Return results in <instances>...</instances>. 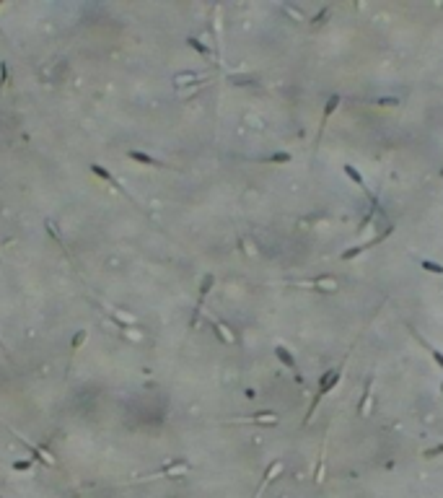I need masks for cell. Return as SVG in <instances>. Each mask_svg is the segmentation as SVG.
Masks as SVG:
<instances>
[{
	"label": "cell",
	"instance_id": "cell-5",
	"mask_svg": "<svg viewBox=\"0 0 443 498\" xmlns=\"http://www.w3.org/2000/svg\"><path fill=\"white\" fill-rule=\"evenodd\" d=\"M275 358H278V361H280V364H283L285 369H290V371L296 374V382H301V384H303V376L298 374V364H296V356L290 353V351L285 348V345H275Z\"/></svg>",
	"mask_w": 443,
	"mask_h": 498
},
{
	"label": "cell",
	"instance_id": "cell-12",
	"mask_svg": "<svg viewBox=\"0 0 443 498\" xmlns=\"http://www.w3.org/2000/svg\"><path fill=\"white\" fill-rule=\"evenodd\" d=\"M210 324H212V329H215V335H218V338H220L223 343H234V340H236V338L231 335V327H226L223 322H218V319H212Z\"/></svg>",
	"mask_w": 443,
	"mask_h": 498
},
{
	"label": "cell",
	"instance_id": "cell-10",
	"mask_svg": "<svg viewBox=\"0 0 443 498\" xmlns=\"http://www.w3.org/2000/svg\"><path fill=\"white\" fill-rule=\"evenodd\" d=\"M342 172H345V177H347V179H350V182H353V185H358V187H360V190H363L365 195H371V192H368V187H365V179H363V174H360V172L355 169L353 163H342Z\"/></svg>",
	"mask_w": 443,
	"mask_h": 498
},
{
	"label": "cell",
	"instance_id": "cell-13",
	"mask_svg": "<svg viewBox=\"0 0 443 498\" xmlns=\"http://www.w3.org/2000/svg\"><path fill=\"white\" fill-rule=\"evenodd\" d=\"M262 161H267V163H290V161H293V156H290L288 150H278V153H270V156H265Z\"/></svg>",
	"mask_w": 443,
	"mask_h": 498
},
{
	"label": "cell",
	"instance_id": "cell-17",
	"mask_svg": "<svg viewBox=\"0 0 443 498\" xmlns=\"http://www.w3.org/2000/svg\"><path fill=\"white\" fill-rule=\"evenodd\" d=\"M86 338H88V332L86 329H81V332H75V338H73V343H70V351L75 353V351H78L81 348V345L86 343Z\"/></svg>",
	"mask_w": 443,
	"mask_h": 498
},
{
	"label": "cell",
	"instance_id": "cell-23",
	"mask_svg": "<svg viewBox=\"0 0 443 498\" xmlns=\"http://www.w3.org/2000/svg\"><path fill=\"white\" fill-rule=\"evenodd\" d=\"M0 353H6V356H8V348H6V343H3V340H0Z\"/></svg>",
	"mask_w": 443,
	"mask_h": 498
},
{
	"label": "cell",
	"instance_id": "cell-14",
	"mask_svg": "<svg viewBox=\"0 0 443 498\" xmlns=\"http://www.w3.org/2000/svg\"><path fill=\"white\" fill-rule=\"evenodd\" d=\"M176 470H189V462H187V459H174L171 464H163V467H161V472H166V475H171V472H176Z\"/></svg>",
	"mask_w": 443,
	"mask_h": 498
},
{
	"label": "cell",
	"instance_id": "cell-18",
	"mask_svg": "<svg viewBox=\"0 0 443 498\" xmlns=\"http://www.w3.org/2000/svg\"><path fill=\"white\" fill-rule=\"evenodd\" d=\"M440 454H443V444H435V446H430V449L422 451L425 459H435V457H440Z\"/></svg>",
	"mask_w": 443,
	"mask_h": 498
},
{
	"label": "cell",
	"instance_id": "cell-15",
	"mask_svg": "<svg viewBox=\"0 0 443 498\" xmlns=\"http://www.w3.org/2000/svg\"><path fill=\"white\" fill-rule=\"evenodd\" d=\"M187 44H189V47H192L194 52H200L202 57H210V47H207V44H202L197 37H187Z\"/></svg>",
	"mask_w": 443,
	"mask_h": 498
},
{
	"label": "cell",
	"instance_id": "cell-6",
	"mask_svg": "<svg viewBox=\"0 0 443 498\" xmlns=\"http://www.w3.org/2000/svg\"><path fill=\"white\" fill-rule=\"evenodd\" d=\"M91 172H94L96 177H101V179H104V182H109V185H112V187H114V190H117L119 195H125V198H127L130 203H135V200H132V195H130V192H127L125 187H122V185L117 182V179H114V174H112V172H106V169H104V166H101V163H91Z\"/></svg>",
	"mask_w": 443,
	"mask_h": 498
},
{
	"label": "cell",
	"instance_id": "cell-16",
	"mask_svg": "<svg viewBox=\"0 0 443 498\" xmlns=\"http://www.w3.org/2000/svg\"><path fill=\"white\" fill-rule=\"evenodd\" d=\"M420 267H422V270H427V273H433V275H443V265H440V262H433V260H420Z\"/></svg>",
	"mask_w": 443,
	"mask_h": 498
},
{
	"label": "cell",
	"instance_id": "cell-1",
	"mask_svg": "<svg viewBox=\"0 0 443 498\" xmlns=\"http://www.w3.org/2000/svg\"><path fill=\"white\" fill-rule=\"evenodd\" d=\"M342 371H345V361H342V366H334V369H329V371H324V374H322V379H319V389H316V395H314V400H311V405H309V410H306V418H303V426H309V423H311V418H314V413H316L319 402H322V397H324V395H329V392H332L334 387H337Z\"/></svg>",
	"mask_w": 443,
	"mask_h": 498
},
{
	"label": "cell",
	"instance_id": "cell-8",
	"mask_svg": "<svg viewBox=\"0 0 443 498\" xmlns=\"http://www.w3.org/2000/svg\"><path fill=\"white\" fill-rule=\"evenodd\" d=\"M135 163H143V166H153V169H174V166H169V163H163V161H158V158H153L150 153H143V150H130L127 153Z\"/></svg>",
	"mask_w": 443,
	"mask_h": 498
},
{
	"label": "cell",
	"instance_id": "cell-4",
	"mask_svg": "<svg viewBox=\"0 0 443 498\" xmlns=\"http://www.w3.org/2000/svg\"><path fill=\"white\" fill-rule=\"evenodd\" d=\"M342 99H340V94H332L329 99H327V104H324V112H322V122H319V132H316V140H314V145H322V138H324V130H327V122H329V117L334 114V109H337V104H340Z\"/></svg>",
	"mask_w": 443,
	"mask_h": 498
},
{
	"label": "cell",
	"instance_id": "cell-22",
	"mask_svg": "<svg viewBox=\"0 0 443 498\" xmlns=\"http://www.w3.org/2000/svg\"><path fill=\"white\" fill-rule=\"evenodd\" d=\"M378 104H381V107H396L399 101H396V99H378Z\"/></svg>",
	"mask_w": 443,
	"mask_h": 498
},
{
	"label": "cell",
	"instance_id": "cell-9",
	"mask_svg": "<svg viewBox=\"0 0 443 498\" xmlns=\"http://www.w3.org/2000/svg\"><path fill=\"white\" fill-rule=\"evenodd\" d=\"M371 402H373V376H368V382H365V392H363V397H360V402H358V415H360V418L368 415Z\"/></svg>",
	"mask_w": 443,
	"mask_h": 498
},
{
	"label": "cell",
	"instance_id": "cell-21",
	"mask_svg": "<svg viewBox=\"0 0 443 498\" xmlns=\"http://www.w3.org/2000/svg\"><path fill=\"white\" fill-rule=\"evenodd\" d=\"M6 81H8V65L0 63V83H6Z\"/></svg>",
	"mask_w": 443,
	"mask_h": 498
},
{
	"label": "cell",
	"instance_id": "cell-3",
	"mask_svg": "<svg viewBox=\"0 0 443 498\" xmlns=\"http://www.w3.org/2000/svg\"><path fill=\"white\" fill-rule=\"evenodd\" d=\"M212 285H215V275H212V273H207V275L202 278V283H200V298H197V306H194V311H192L189 327H194V324H197V319H200L202 306H205V298H207V293L212 291Z\"/></svg>",
	"mask_w": 443,
	"mask_h": 498
},
{
	"label": "cell",
	"instance_id": "cell-2",
	"mask_svg": "<svg viewBox=\"0 0 443 498\" xmlns=\"http://www.w3.org/2000/svg\"><path fill=\"white\" fill-rule=\"evenodd\" d=\"M391 231H394V226H386V229L384 231H378L371 241H365V244H355V247H350V249H345L342 254H340V260H355L358 257V254H363L365 249H371V247H376V244H381V241H384L386 236H391Z\"/></svg>",
	"mask_w": 443,
	"mask_h": 498
},
{
	"label": "cell",
	"instance_id": "cell-20",
	"mask_svg": "<svg viewBox=\"0 0 443 498\" xmlns=\"http://www.w3.org/2000/svg\"><path fill=\"white\" fill-rule=\"evenodd\" d=\"M29 467H32V462H29V459H19V462H13V470H29Z\"/></svg>",
	"mask_w": 443,
	"mask_h": 498
},
{
	"label": "cell",
	"instance_id": "cell-19",
	"mask_svg": "<svg viewBox=\"0 0 443 498\" xmlns=\"http://www.w3.org/2000/svg\"><path fill=\"white\" fill-rule=\"evenodd\" d=\"M329 11H332V8H322V11H319L316 16L311 19V26H319V24H324V21H327V16H329Z\"/></svg>",
	"mask_w": 443,
	"mask_h": 498
},
{
	"label": "cell",
	"instance_id": "cell-7",
	"mask_svg": "<svg viewBox=\"0 0 443 498\" xmlns=\"http://www.w3.org/2000/svg\"><path fill=\"white\" fill-rule=\"evenodd\" d=\"M407 329H409V335H412V338H415V340H417V343L422 345V348H425L427 353H430V358L435 361V366H438V369H443V353H440V351L435 348V345H430V343H427V340H425V338H422V335H420V332H417L415 327H412L409 322H407Z\"/></svg>",
	"mask_w": 443,
	"mask_h": 498
},
{
	"label": "cell",
	"instance_id": "cell-11",
	"mask_svg": "<svg viewBox=\"0 0 443 498\" xmlns=\"http://www.w3.org/2000/svg\"><path fill=\"white\" fill-rule=\"evenodd\" d=\"M283 470V462H272L270 467H267V472H265V477H262V482H259V488H257V493H254V498H259L262 495V490H265V485L272 480V475H278Z\"/></svg>",
	"mask_w": 443,
	"mask_h": 498
}]
</instances>
